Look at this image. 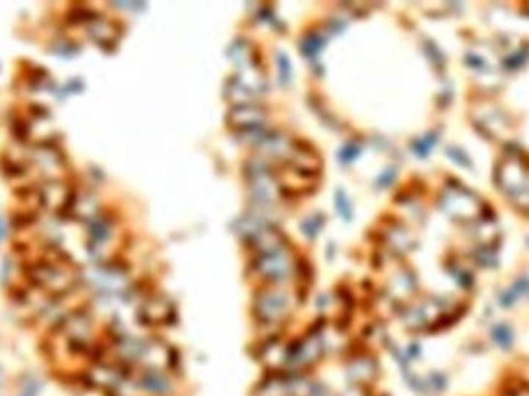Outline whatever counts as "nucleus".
Listing matches in <instances>:
<instances>
[{
  "label": "nucleus",
  "mask_w": 529,
  "mask_h": 396,
  "mask_svg": "<svg viewBox=\"0 0 529 396\" xmlns=\"http://www.w3.org/2000/svg\"><path fill=\"white\" fill-rule=\"evenodd\" d=\"M34 161H36V165L46 174L56 172V170H59L62 167L60 155L54 149H50V147H44V149H39L34 153Z\"/></svg>",
  "instance_id": "20e7f679"
},
{
  "label": "nucleus",
  "mask_w": 529,
  "mask_h": 396,
  "mask_svg": "<svg viewBox=\"0 0 529 396\" xmlns=\"http://www.w3.org/2000/svg\"><path fill=\"white\" fill-rule=\"evenodd\" d=\"M96 395L98 393L81 389V387H72V393H70V396H96Z\"/></svg>",
  "instance_id": "0eeeda50"
},
{
  "label": "nucleus",
  "mask_w": 529,
  "mask_h": 396,
  "mask_svg": "<svg viewBox=\"0 0 529 396\" xmlns=\"http://www.w3.org/2000/svg\"><path fill=\"white\" fill-rule=\"evenodd\" d=\"M46 389V381L36 371H22L13 378L11 392L18 396H42Z\"/></svg>",
  "instance_id": "7ed1b4c3"
},
{
  "label": "nucleus",
  "mask_w": 529,
  "mask_h": 396,
  "mask_svg": "<svg viewBox=\"0 0 529 396\" xmlns=\"http://www.w3.org/2000/svg\"><path fill=\"white\" fill-rule=\"evenodd\" d=\"M6 396H18V395H14V393H8Z\"/></svg>",
  "instance_id": "1a4fd4ad"
},
{
  "label": "nucleus",
  "mask_w": 529,
  "mask_h": 396,
  "mask_svg": "<svg viewBox=\"0 0 529 396\" xmlns=\"http://www.w3.org/2000/svg\"><path fill=\"white\" fill-rule=\"evenodd\" d=\"M28 279L50 298H64L75 288V276L60 263L37 262L28 269Z\"/></svg>",
  "instance_id": "f257e3e1"
},
{
  "label": "nucleus",
  "mask_w": 529,
  "mask_h": 396,
  "mask_svg": "<svg viewBox=\"0 0 529 396\" xmlns=\"http://www.w3.org/2000/svg\"><path fill=\"white\" fill-rule=\"evenodd\" d=\"M89 30H90V34L93 36V39H96V41H99L101 44L112 42V41H115V37H116L115 27L112 25L110 22L103 20V19L91 20Z\"/></svg>",
  "instance_id": "39448f33"
},
{
  "label": "nucleus",
  "mask_w": 529,
  "mask_h": 396,
  "mask_svg": "<svg viewBox=\"0 0 529 396\" xmlns=\"http://www.w3.org/2000/svg\"><path fill=\"white\" fill-rule=\"evenodd\" d=\"M11 381L13 378H10L6 370L0 366V396H6L11 392Z\"/></svg>",
  "instance_id": "423d86ee"
},
{
  "label": "nucleus",
  "mask_w": 529,
  "mask_h": 396,
  "mask_svg": "<svg viewBox=\"0 0 529 396\" xmlns=\"http://www.w3.org/2000/svg\"><path fill=\"white\" fill-rule=\"evenodd\" d=\"M39 193V203L45 206L50 211H59V209L65 207L70 201H72V196H70V189L64 183L58 180L46 181Z\"/></svg>",
  "instance_id": "f03ea898"
},
{
  "label": "nucleus",
  "mask_w": 529,
  "mask_h": 396,
  "mask_svg": "<svg viewBox=\"0 0 529 396\" xmlns=\"http://www.w3.org/2000/svg\"><path fill=\"white\" fill-rule=\"evenodd\" d=\"M4 237H5V224L2 220H0V242H2Z\"/></svg>",
  "instance_id": "6e6552de"
}]
</instances>
